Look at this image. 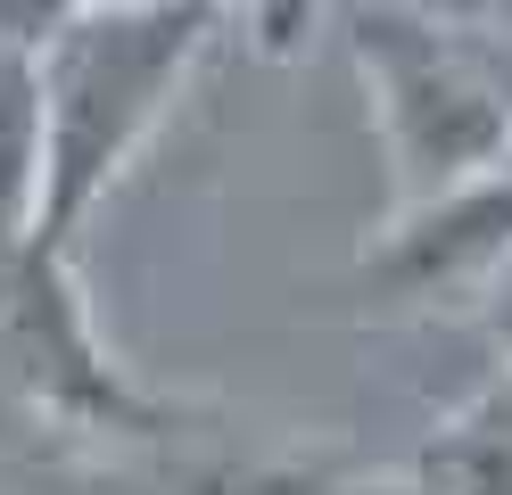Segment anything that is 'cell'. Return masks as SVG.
Segmentation results:
<instances>
[{
    "label": "cell",
    "instance_id": "cell-5",
    "mask_svg": "<svg viewBox=\"0 0 512 495\" xmlns=\"http://www.w3.org/2000/svg\"><path fill=\"white\" fill-rule=\"evenodd\" d=\"M50 495H339L298 462H207V454H108L67 471Z\"/></svg>",
    "mask_w": 512,
    "mask_h": 495
},
{
    "label": "cell",
    "instance_id": "cell-4",
    "mask_svg": "<svg viewBox=\"0 0 512 495\" xmlns=\"http://www.w3.org/2000/svg\"><path fill=\"white\" fill-rule=\"evenodd\" d=\"M512 273V174L488 165L471 182H446L430 198H405L364 240V281L389 297H446V289H488Z\"/></svg>",
    "mask_w": 512,
    "mask_h": 495
},
{
    "label": "cell",
    "instance_id": "cell-3",
    "mask_svg": "<svg viewBox=\"0 0 512 495\" xmlns=\"http://www.w3.org/2000/svg\"><path fill=\"white\" fill-rule=\"evenodd\" d=\"M0 363H9V380L34 413H50L58 429H83V438H108L124 454H174L207 421L182 396L141 388L108 355L67 248H9L0 256Z\"/></svg>",
    "mask_w": 512,
    "mask_h": 495
},
{
    "label": "cell",
    "instance_id": "cell-14",
    "mask_svg": "<svg viewBox=\"0 0 512 495\" xmlns=\"http://www.w3.org/2000/svg\"><path fill=\"white\" fill-rule=\"evenodd\" d=\"M496 17H504V25H512V0H496Z\"/></svg>",
    "mask_w": 512,
    "mask_h": 495
},
{
    "label": "cell",
    "instance_id": "cell-15",
    "mask_svg": "<svg viewBox=\"0 0 512 495\" xmlns=\"http://www.w3.org/2000/svg\"><path fill=\"white\" fill-rule=\"evenodd\" d=\"M504 174H512V149H504Z\"/></svg>",
    "mask_w": 512,
    "mask_h": 495
},
{
    "label": "cell",
    "instance_id": "cell-9",
    "mask_svg": "<svg viewBox=\"0 0 512 495\" xmlns=\"http://www.w3.org/2000/svg\"><path fill=\"white\" fill-rule=\"evenodd\" d=\"M323 9H339V0H273L265 17H256V42H265V58H290L306 33H314V17Z\"/></svg>",
    "mask_w": 512,
    "mask_h": 495
},
{
    "label": "cell",
    "instance_id": "cell-1",
    "mask_svg": "<svg viewBox=\"0 0 512 495\" xmlns=\"http://www.w3.org/2000/svg\"><path fill=\"white\" fill-rule=\"evenodd\" d=\"M207 0H157V9H83L34 58L42 124H50V182L42 223L25 248H75L83 215L124 182V165L149 149V132L174 116L199 50L215 42Z\"/></svg>",
    "mask_w": 512,
    "mask_h": 495
},
{
    "label": "cell",
    "instance_id": "cell-2",
    "mask_svg": "<svg viewBox=\"0 0 512 495\" xmlns=\"http://www.w3.org/2000/svg\"><path fill=\"white\" fill-rule=\"evenodd\" d=\"M347 50L372 91L380 149L397 165V207L446 182H471L512 149V83L496 50H479L463 25H438L405 0H356Z\"/></svg>",
    "mask_w": 512,
    "mask_h": 495
},
{
    "label": "cell",
    "instance_id": "cell-12",
    "mask_svg": "<svg viewBox=\"0 0 512 495\" xmlns=\"http://www.w3.org/2000/svg\"><path fill=\"white\" fill-rule=\"evenodd\" d=\"M207 9H215V17H232V9H256V17H265L273 0H207Z\"/></svg>",
    "mask_w": 512,
    "mask_h": 495
},
{
    "label": "cell",
    "instance_id": "cell-11",
    "mask_svg": "<svg viewBox=\"0 0 512 495\" xmlns=\"http://www.w3.org/2000/svg\"><path fill=\"white\" fill-rule=\"evenodd\" d=\"M339 495H422L413 479H356V487H339Z\"/></svg>",
    "mask_w": 512,
    "mask_h": 495
},
{
    "label": "cell",
    "instance_id": "cell-13",
    "mask_svg": "<svg viewBox=\"0 0 512 495\" xmlns=\"http://www.w3.org/2000/svg\"><path fill=\"white\" fill-rule=\"evenodd\" d=\"M91 9H157V0H91Z\"/></svg>",
    "mask_w": 512,
    "mask_h": 495
},
{
    "label": "cell",
    "instance_id": "cell-6",
    "mask_svg": "<svg viewBox=\"0 0 512 495\" xmlns=\"http://www.w3.org/2000/svg\"><path fill=\"white\" fill-rule=\"evenodd\" d=\"M422 495H512V380L496 372L488 388H471L422 446L413 471Z\"/></svg>",
    "mask_w": 512,
    "mask_h": 495
},
{
    "label": "cell",
    "instance_id": "cell-10",
    "mask_svg": "<svg viewBox=\"0 0 512 495\" xmlns=\"http://www.w3.org/2000/svg\"><path fill=\"white\" fill-rule=\"evenodd\" d=\"M479 322H488V347H496V372L512 380V273L479 289Z\"/></svg>",
    "mask_w": 512,
    "mask_h": 495
},
{
    "label": "cell",
    "instance_id": "cell-8",
    "mask_svg": "<svg viewBox=\"0 0 512 495\" xmlns=\"http://www.w3.org/2000/svg\"><path fill=\"white\" fill-rule=\"evenodd\" d=\"M91 0H0V58H42Z\"/></svg>",
    "mask_w": 512,
    "mask_h": 495
},
{
    "label": "cell",
    "instance_id": "cell-7",
    "mask_svg": "<svg viewBox=\"0 0 512 495\" xmlns=\"http://www.w3.org/2000/svg\"><path fill=\"white\" fill-rule=\"evenodd\" d=\"M50 182V124H42V75L34 58H0V256L34 240Z\"/></svg>",
    "mask_w": 512,
    "mask_h": 495
}]
</instances>
